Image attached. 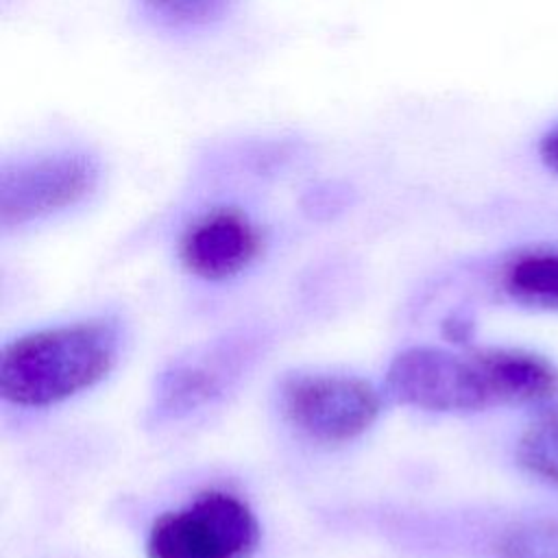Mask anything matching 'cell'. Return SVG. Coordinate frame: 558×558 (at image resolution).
Masks as SVG:
<instances>
[{
    "label": "cell",
    "mask_w": 558,
    "mask_h": 558,
    "mask_svg": "<svg viewBox=\"0 0 558 558\" xmlns=\"http://www.w3.org/2000/svg\"><path fill=\"white\" fill-rule=\"evenodd\" d=\"M116 357L118 333L105 320L31 331L2 349L0 395L20 408H48L102 381Z\"/></svg>",
    "instance_id": "1"
},
{
    "label": "cell",
    "mask_w": 558,
    "mask_h": 558,
    "mask_svg": "<svg viewBox=\"0 0 558 558\" xmlns=\"http://www.w3.org/2000/svg\"><path fill=\"white\" fill-rule=\"evenodd\" d=\"M102 174V159L83 144H52L4 159L0 222L13 229L68 211L96 194Z\"/></svg>",
    "instance_id": "2"
},
{
    "label": "cell",
    "mask_w": 558,
    "mask_h": 558,
    "mask_svg": "<svg viewBox=\"0 0 558 558\" xmlns=\"http://www.w3.org/2000/svg\"><path fill=\"white\" fill-rule=\"evenodd\" d=\"M259 523L235 493L211 488L177 510L159 514L146 538L148 558H248Z\"/></svg>",
    "instance_id": "3"
},
{
    "label": "cell",
    "mask_w": 558,
    "mask_h": 558,
    "mask_svg": "<svg viewBox=\"0 0 558 558\" xmlns=\"http://www.w3.org/2000/svg\"><path fill=\"white\" fill-rule=\"evenodd\" d=\"M392 399L429 412H477L497 405L484 351L453 353L434 347L401 351L388 366Z\"/></svg>",
    "instance_id": "4"
},
{
    "label": "cell",
    "mask_w": 558,
    "mask_h": 558,
    "mask_svg": "<svg viewBox=\"0 0 558 558\" xmlns=\"http://www.w3.org/2000/svg\"><path fill=\"white\" fill-rule=\"evenodd\" d=\"M281 408L292 427L303 436L340 445L362 436L379 416V392L351 375L310 373L281 386Z\"/></svg>",
    "instance_id": "5"
},
{
    "label": "cell",
    "mask_w": 558,
    "mask_h": 558,
    "mask_svg": "<svg viewBox=\"0 0 558 558\" xmlns=\"http://www.w3.org/2000/svg\"><path fill=\"white\" fill-rule=\"evenodd\" d=\"M264 244V227L246 207L214 203L185 222L177 253L194 277L222 281L246 270L262 255Z\"/></svg>",
    "instance_id": "6"
},
{
    "label": "cell",
    "mask_w": 558,
    "mask_h": 558,
    "mask_svg": "<svg viewBox=\"0 0 558 558\" xmlns=\"http://www.w3.org/2000/svg\"><path fill=\"white\" fill-rule=\"evenodd\" d=\"M129 4L155 37L190 44L225 31L244 0H129Z\"/></svg>",
    "instance_id": "7"
},
{
    "label": "cell",
    "mask_w": 558,
    "mask_h": 558,
    "mask_svg": "<svg viewBox=\"0 0 558 558\" xmlns=\"http://www.w3.org/2000/svg\"><path fill=\"white\" fill-rule=\"evenodd\" d=\"M497 405L538 403L558 390L554 366L527 351L486 349L484 351Z\"/></svg>",
    "instance_id": "8"
},
{
    "label": "cell",
    "mask_w": 558,
    "mask_h": 558,
    "mask_svg": "<svg viewBox=\"0 0 558 558\" xmlns=\"http://www.w3.org/2000/svg\"><path fill=\"white\" fill-rule=\"evenodd\" d=\"M501 283L523 305L558 310V248L538 246L514 253L501 270Z\"/></svg>",
    "instance_id": "9"
},
{
    "label": "cell",
    "mask_w": 558,
    "mask_h": 558,
    "mask_svg": "<svg viewBox=\"0 0 558 558\" xmlns=\"http://www.w3.org/2000/svg\"><path fill=\"white\" fill-rule=\"evenodd\" d=\"M517 458L532 475L558 484V408L541 412L525 427Z\"/></svg>",
    "instance_id": "10"
},
{
    "label": "cell",
    "mask_w": 558,
    "mask_h": 558,
    "mask_svg": "<svg viewBox=\"0 0 558 558\" xmlns=\"http://www.w3.org/2000/svg\"><path fill=\"white\" fill-rule=\"evenodd\" d=\"M501 558H558V523H527L506 532L497 545Z\"/></svg>",
    "instance_id": "11"
},
{
    "label": "cell",
    "mask_w": 558,
    "mask_h": 558,
    "mask_svg": "<svg viewBox=\"0 0 558 558\" xmlns=\"http://www.w3.org/2000/svg\"><path fill=\"white\" fill-rule=\"evenodd\" d=\"M536 157L547 172L558 177V120L538 135Z\"/></svg>",
    "instance_id": "12"
}]
</instances>
